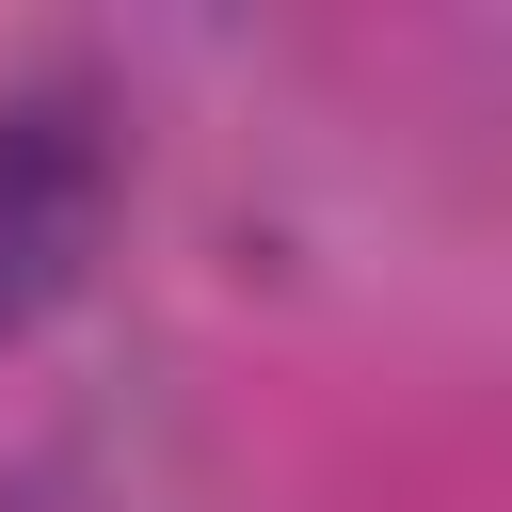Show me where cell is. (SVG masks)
<instances>
[{"label": "cell", "mask_w": 512, "mask_h": 512, "mask_svg": "<svg viewBox=\"0 0 512 512\" xmlns=\"http://www.w3.org/2000/svg\"><path fill=\"white\" fill-rule=\"evenodd\" d=\"M96 208H112V144L80 96H16L0 112V336L48 320L96 256Z\"/></svg>", "instance_id": "cell-1"}]
</instances>
